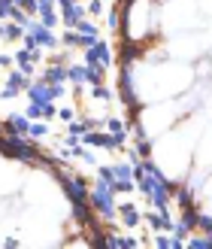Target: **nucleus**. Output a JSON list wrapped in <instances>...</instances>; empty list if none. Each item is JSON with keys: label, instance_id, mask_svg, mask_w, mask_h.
<instances>
[{"label": "nucleus", "instance_id": "nucleus-27", "mask_svg": "<svg viewBox=\"0 0 212 249\" xmlns=\"http://www.w3.org/2000/svg\"><path fill=\"white\" fill-rule=\"evenodd\" d=\"M0 40H3V24H0Z\"/></svg>", "mask_w": 212, "mask_h": 249}, {"label": "nucleus", "instance_id": "nucleus-21", "mask_svg": "<svg viewBox=\"0 0 212 249\" xmlns=\"http://www.w3.org/2000/svg\"><path fill=\"white\" fill-rule=\"evenodd\" d=\"M106 131L109 134H121L124 131V122L121 119H106Z\"/></svg>", "mask_w": 212, "mask_h": 249}, {"label": "nucleus", "instance_id": "nucleus-18", "mask_svg": "<svg viewBox=\"0 0 212 249\" xmlns=\"http://www.w3.org/2000/svg\"><path fill=\"white\" fill-rule=\"evenodd\" d=\"M91 94L97 97V101H103V104H109V101H112V91H109V89H103V85H91Z\"/></svg>", "mask_w": 212, "mask_h": 249}, {"label": "nucleus", "instance_id": "nucleus-25", "mask_svg": "<svg viewBox=\"0 0 212 249\" xmlns=\"http://www.w3.org/2000/svg\"><path fill=\"white\" fill-rule=\"evenodd\" d=\"M0 67H12V55H0Z\"/></svg>", "mask_w": 212, "mask_h": 249}, {"label": "nucleus", "instance_id": "nucleus-5", "mask_svg": "<svg viewBox=\"0 0 212 249\" xmlns=\"http://www.w3.org/2000/svg\"><path fill=\"white\" fill-rule=\"evenodd\" d=\"M31 82H33V79H31V76H24L21 70H12L9 76H6V89L0 91V97H3V101H12V97L21 94V89H28Z\"/></svg>", "mask_w": 212, "mask_h": 249}, {"label": "nucleus", "instance_id": "nucleus-19", "mask_svg": "<svg viewBox=\"0 0 212 249\" xmlns=\"http://www.w3.org/2000/svg\"><path fill=\"white\" fill-rule=\"evenodd\" d=\"M188 246H191V249H212V237H209V234H203V237L188 240Z\"/></svg>", "mask_w": 212, "mask_h": 249}, {"label": "nucleus", "instance_id": "nucleus-9", "mask_svg": "<svg viewBox=\"0 0 212 249\" xmlns=\"http://www.w3.org/2000/svg\"><path fill=\"white\" fill-rule=\"evenodd\" d=\"M28 128H31V119L28 116H6V122H3V131L6 134H28Z\"/></svg>", "mask_w": 212, "mask_h": 249}, {"label": "nucleus", "instance_id": "nucleus-12", "mask_svg": "<svg viewBox=\"0 0 212 249\" xmlns=\"http://www.w3.org/2000/svg\"><path fill=\"white\" fill-rule=\"evenodd\" d=\"M115 210L124 216V225H128V228H136V225H140V219H143V216L136 213V207H133V204H121V207L115 204Z\"/></svg>", "mask_w": 212, "mask_h": 249}, {"label": "nucleus", "instance_id": "nucleus-22", "mask_svg": "<svg viewBox=\"0 0 212 249\" xmlns=\"http://www.w3.org/2000/svg\"><path fill=\"white\" fill-rule=\"evenodd\" d=\"M58 119H61V122H67V124H70L73 119H76V113H73V107H61V109H58Z\"/></svg>", "mask_w": 212, "mask_h": 249}, {"label": "nucleus", "instance_id": "nucleus-1", "mask_svg": "<svg viewBox=\"0 0 212 249\" xmlns=\"http://www.w3.org/2000/svg\"><path fill=\"white\" fill-rule=\"evenodd\" d=\"M112 195H115V192H112L103 179L97 182V185H94V192L88 195L91 207H94V210H97V213H100L106 222H112V219H115V213H118V210H115V197H112Z\"/></svg>", "mask_w": 212, "mask_h": 249}, {"label": "nucleus", "instance_id": "nucleus-13", "mask_svg": "<svg viewBox=\"0 0 212 249\" xmlns=\"http://www.w3.org/2000/svg\"><path fill=\"white\" fill-rule=\"evenodd\" d=\"M21 36H24V28H21V24L3 21V40H12V43H16V40H21Z\"/></svg>", "mask_w": 212, "mask_h": 249}, {"label": "nucleus", "instance_id": "nucleus-16", "mask_svg": "<svg viewBox=\"0 0 212 249\" xmlns=\"http://www.w3.org/2000/svg\"><path fill=\"white\" fill-rule=\"evenodd\" d=\"M49 134V124L46 122H31V128H28V137L31 140H40V137Z\"/></svg>", "mask_w": 212, "mask_h": 249}, {"label": "nucleus", "instance_id": "nucleus-8", "mask_svg": "<svg viewBox=\"0 0 212 249\" xmlns=\"http://www.w3.org/2000/svg\"><path fill=\"white\" fill-rule=\"evenodd\" d=\"M82 143L91 146V149H115V146H112V134H97V131H85Z\"/></svg>", "mask_w": 212, "mask_h": 249}, {"label": "nucleus", "instance_id": "nucleus-6", "mask_svg": "<svg viewBox=\"0 0 212 249\" xmlns=\"http://www.w3.org/2000/svg\"><path fill=\"white\" fill-rule=\"evenodd\" d=\"M58 9H61V21H64L67 28H76V21H79V18H85V6H82V3H76V0L58 3Z\"/></svg>", "mask_w": 212, "mask_h": 249}, {"label": "nucleus", "instance_id": "nucleus-24", "mask_svg": "<svg viewBox=\"0 0 212 249\" xmlns=\"http://www.w3.org/2000/svg\"><path fill=\"white\" fill-rule=\"evenodd\" d=\"M88 12H91V16H100V12H103V3H100V0H91V3H88Z\"/></svg>", "mask_w": 212, "mask_h": 249}, {"label": "nucleus", "instance_id": "nucleus-28", "mask_svg": "<svg viewBox=\"0 0 212 249\" xmlns=\"http://www.w3.org/2000/svg\"><path fill=\"white\" fill-rule=\"evenodd\" d=\"M0 137H3V124H0Z\"/></svg>", "mask_w": 212, "mask_h": 249}, {"label": "nucleus", "instance_id": "nucleus-20", "mask_svg": "<svg viewBox=\"0 0 212 249\" xmlns=\"http://www.w3.org/2000/svg\"><path fill=\"white\" fill-rule=\"evenodd\" d=\"M106 28H109V31H118V28H121V21H118V9H109V16H106Z\"/></svg>", "mask_w": 212, "mask_h": 249}, {"label": "nucleus", "instance_id": "nucleus-14", "mask_svg": "<svg viewBox=\"0 0 212 249\" xmlns=\"http://www.w3.org/2000/svg\"><path fill=\"white\" fill-rule=\"evenodd\" d=\"M76 31H79L82 36H88V40H91V43L97 40V28H94V24H91L88 18H79V21H76Z\"/></svg>", "mask_w": 212, "mask_h": 249}, {"label": "nucleus", "instance_id": "nucleus-26", "mask_svg": "<svg viewBox=\"0 0 212 249\" xmlns=\"http://www.w3.org/2000/svg\"><path fill=\"white\" fill-rule=\"evenodd\" d=\"M12 3H16V0H0V9H3L6 16H9V6H12Z\"/></svg>", "mask_w": 212, "mask_h": 249}, {"label": "nucleus", "instance_id": "nucleus-4", "mask_svg": "<svg viewBox=\"0 0 212 249\" xmlns=\"http://www.w3.org/2000/svg\"><path fill=\"white\" fill-rule=\"evenodd\" d=\"M85 64H100V67H112V52L103 40H94L85 49Z\"/></svg>", "mask_w": 212, "mask_h": 249}, {"label": "nucleus", "instance_id": "nucleus-7", "mask_svg": "<svg viewBox=\"0 0 212 249\" xmlns=\"http://www.w3.org/2000/svg\"><path fill=\"white\" fill-rule=\"evenodd\" d=\"M28 97H31V104H49V101H55V91H52L49 82L36 79V82L28 85Z\"/></svg>", "mask_w": 212, "mask_h": 249}, {"label": "nucleus", "instance_id": "nucleus-15", "mask_svg": "<svg viewBox=\"0 0 212 249\" xmlns=\"http://www.w3.org/2000/svg\"><path fill=\"white\" fill-rule=\"evenodd\" d=\"M67 82L85 85V64H82V67H67Z\"/></svg>", "mask_w": 212, "mask_h": 249}, {"label": "nucleus", "instance_id": "nucleus-2", "mask_svg": "<svg viewBox=\"0 0 212 249\" xmlns=\"http://www.w3.org/2000/svg\"><path fill=\"white\" fill-rule=\"evenodd\" d=\"M61 185H64V192L70 197V204H79V201H88V182L82 177H64L61 173Z\"/></svg>", "mask_w": 212, "mask_h": 249}, {"label": "nucleus", "instance_id": "nucleus-3", "mask_svg": "<svg viewBox=\"0 0 212 249\" xmlns=\"http://www.w3.org/2000/svg\"><path fill=\"white\" fill-rule=\"evenodd\" d=\"M24 31H28V34L33 36L40 49H55V46H58V36H55L52 31H49L46 24H40V21H31V18H28V24H24Z\"/></svg>", "mask_w": 212, "mask_h": 249}, {"label": "nucleus", "instance_id": "nucleus-17", "mask_svg": "<svg viewBox=\"0 0 212 249\" xmlns=\"http://www.w3.org/2000/svg\"><path fill=\"white\" fill-rule=\"evenodd\" d=\"M155 246H158V249H179V243L173 240V237H167V234H158V237H155Z\"/></svg>", "mask_w": 212, "mask_h": 249}, {"label": "nucleus", "instance_id": "nucleus-10", "mask_svg": "<svg viewBox=\"0 0 212 249\" xmlns=\"http://www.w3.org/2000/svg\"><path fill=\"white\" fill-rule=\"evenodd\" d=\"M40 79L49 82V85H64V82H67V67L52 64V67H46V70H43V76H40Z\"/></svg>", "mask_w": 212, "mask_h": 249}, {"label": "nucleus", "instance_id": "nucleus-23", "mask_svg": "<svg viewBox=\"0 0 212 249\" xmlns=\"http://www.w3.org/2000/svg\"><path fill=\"white\" fill-rule=\"evenodd\" d=\"M133 152L140 158H148V155H152V146H148V140H140V149H133Z\"/></svg>", "mask_w": 212, "mask_h": 249}, {"label": "nucleus", "instance_id": "nucleus-11", "mask_svg": "<svg viewBox=\"0 0 212 249\" xmlns=\"http://www.w3.org/2000/svg\"><path fill=\"white\" fill-rule=\"evenodd\" d=\"M121 94H124V104L133 109L136 107V97H133V79H130V67L128 64H124V70H121Z\"/></svg>", "mask_w": 212, "mask_h": 249}]
</instances>
